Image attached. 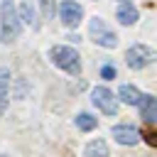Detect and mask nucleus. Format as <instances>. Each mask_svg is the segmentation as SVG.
<instances>
[{"label":"nucleus","instance_id":"1a4fd4ad","mask_svg":"<svg viewBox=\"0 0 157 157\" xmlns=\"http://www.w3.org/2000/svg\"><path fill=\"white\" fill-rule=\"evenodd\" d=\"M118 22L125 25V27L135 25V22H137V10H135L130 2H120V5H118Z\"/></svg>","mask_w":157,"mask_h":157},{"label":"nucleus","instance_id":"f3484780","mask_svg":"<svg viewBox=\"0 0 157 157\" xmlns=\"http://www.w3.org/2000/svg\"><path fill=\"white\" fill-rule=\"evenodd\" d=\"M101 76H103V78H115V69H113L110 64H105V66L101 69Z\"/></svg>","mask_w":157,"mask_h":157},{"label":"nucleus","instance_id":"a211bd4d","mask_svg":"<svg viewBox=\"0 0 157 157\" xmlns=\"http://www.w3.org/2000/svg\"><path fill=\"white\" fill-rule=\"evenodd\" d=\"M125 2H128V0H125Z\"/></svg>","mask_w":157,"mask_h":157},{"label":"nucleus","instance_id":"4468645a","mask_svg":"<svg viewBox=\"0 0 157 157\" xmlns=\"http://www.w3.org/2000/svg\"><path fill=\"white\" fill-rule=\"evenodd\" d=\"M140 135L145 137V142H147L150 147H155V145H157V135H155V130H152V128H147V130H142Z\"/></svg>","mask_w":157,"mask_h":157},{"label":"nucleus","instance_id":"0eeeda50","mask_svg":"<svg viewBox=\"0 0 157 157\" xmlns=\"http://www.w3.org/2000/svg\"><path fill=\"white\" fill-rule=\"evenodd\" d=\"M113 137L120 145H137L140 140V130L132 125H113Z\"/></svg>","mask_w":157,"mask_h":157},{"label":"nucleus","instance_id":"f03ea898","mask_svg":"<svg viewBox=\"0 0 157 157\" xmlns=\"http://www.w3.org/2000/svg\"><path fill=\"white\" fill-rule=\"evenodd\" d=\"M20 34V15L12 0H2L0 5V37L2 42H12Z\"/></svg>","mask_w":157,"mask_h":157},{"label":"nucleus","instance_id":"2eb2a0df","mask_svg":"<svg viewBox=\"0 0 157 157\" xmlns=\"http://www.w3.org/2000/svg\"><path fill=\"white\" fill-rule=\"evenodd\" d=\"M39 2H42V15L49 20L54 15V0H39Z\"/></svg>","mask_w":157,"mask_h":157},{"label":"nucleus","instance_id":"dca6fc26","mask_svg":"<svg viewBox=\"0 0 157 157\" xmlns=\"http://www.w3.org/2000/svg\"><path fill=\"white\" fill-rule=\"evenodd\" d=\"M20 12H22L25 22H32V5H29V2H22V5H20Z\"/></svg>","mask_w":157,"mask_h":157},{"label":"nucleus","instance_id":"ddd939ff","mask_svg":"<svg viewBox=\"0 0 157 157\" xmlns=\"http://www.w3.org/2000/svg\"><path fill=\"white\" fill-rule=\"evenodd\" d=\"M76 125H78V130H93L96 125H98V120L91 115V113H78V118H76Z\"/></svg>","mask_w":157,"mask_h":157},{"label":"nucleus","instance_id":"20e7f679","mask_svg":"<svg viewBox=\"0 0 157 157\" xmlns=\"http://www.w3.org/2000/svg\"><path fill=\"white\" fill-rule=\"evenodd\" d=\"M152 61H155V52H152L147 44H135V47H130V49L125 52V64H128L130 69H135V71L150 66Z\"/></svg>","mask_w":157,"mask_h":157},{"label":"nucleus","instance_id":"423d86ee","mask_svg":"<svg viewBox=\"0 0 157 157\" xmlns=\"http://www.w3.org/2000/svg\"><path fill=\"white\" fill-rule=\"evenodd\" d=\"M59 15H61V22H64L66 27H76V25L81 22V17H83V10H81L78 2L64 0V2L59 5Z\"/></svg>","mask_w":157,"mask_h":157},{"label":"nucleus","instance_id":"f8f14e48","mask_svg":"<svg viewBox=\"0 0 157 157\" xmlns=\"http://www.w3.org/2000/svg\"><path fill=\"white\" fill-rule=\"evenodd\" d=\"M83 155H86V157H108V145H105L103 140H91V142L86 145Z\"/></svg>","mask_w":157,"mask_h":157},{"label":"nucleus","instance_id":"6e6552de","mask_svg":"<svg viewBox=\"0 0 157 157\" xmlns=\"http://www.w3.org/2000/svg\"><path fill=\"white\" fill-rule=\"evenodd\" d=\"M137 105H140L142 120H145L147 125H152V123L157 120V98L147 93V96H142V98H140V103H137Z\"/></svg>","mask_w":157,"mask_h":157},{"label":"nucleus","instance_id":"9d476101","mask_svg":"<svg viewBox=\"0 0 157 157\" xmlns=\"http://www.w3.org/2000/svg\"><path fill=\"white\" fill-rule=\"evenodd\" d=\"M118 98H120L123 103H128V105H137V103H140V98H142V93H140L135 86L123 83V86L118 88Z\"/></svg>","mask_w":157,"mask_h":157},{"label":"nucleus","instance_id":"f257e3e1","mask_svg":"<svg viewBox=\"0 0 157 157\" xmlns=\"http://www.w3.org/2000/svg\"><path fill=\"white\" fill-rule=\"evenodd\" d=\"M49 56H52V61H54L59 69H64L66 74H71V76H78V74H81V56H78V52H76L74 47L56 44V47H52Z\"/></svg>","mask_w":157,"mask_h":157},{"label":"nucleus","instance_id":"9b49d317","mask_svg":"<svg viewBox=\"0 0 157 157\" xmlns=\"http://www.w3.org/2000/svg\"><path fill=\"white\" fill-rule=\"evenodd\" d=\"M7 88H10V71L0 69V115L7 108Z\"/></svg>","mask_w":157,"mask_h":157},{"label":"nucleus","instance_id":"7ed1b4c3","mask_svg":"<svg viewBox=\"0 0 157 157\" xmlns=\"http://www.w3.org/2000/svg\"><path fill=\"white\" fill-rule=\"evenodd\" d=\"M88 32H91V39L105 49H115L118 47V37L113 34V29H108V25L101 20V17H91L88 22Z\"/></svg>","mask_w":157,"mask_h":157},{"label":"nucleus","instance_id":"39448f33","mask_svg":"<svg viewBox=\"0 0 157 157\" xmlns=\"http://www.w3.org/2000/svg\"><path fill=\"white\" fill-rule=\"evenodd\" d=\"M91 101L98 110H103L105 115H115L118 113V98L113 96V91H108L105 86H96L91 91Z\"/></svg>","mask_w":157,"mask_h":157}]
</instances>
